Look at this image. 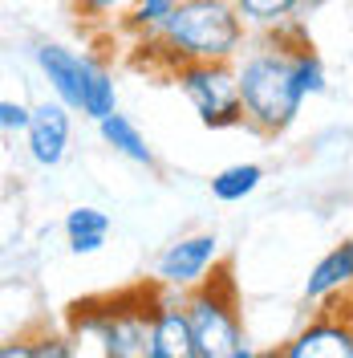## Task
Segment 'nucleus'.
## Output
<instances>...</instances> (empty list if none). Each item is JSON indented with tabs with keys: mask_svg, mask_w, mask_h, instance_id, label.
I'll list each match as a JSON object with an SVG mask.
<instances>
[{
	"mask_svg": "<svg viewBox=\"0 0 353 358\" xmlns=\"http://www.w3.org/2000/svg\"><path fill=\"white\" fill-rule=\"evenodd\" d=\"M93 57L98 53H77L66 41H37L33 45V66L41 73V82L49 86V94L57 102H66L69 110H82Z\"/></svg>",
	"mask_w": 353,
	"mask_h": 358,
	"instance_id": "nucleus-8",
	"label": "nucleus"
},
{
	"mask_svg": "<svg viewBox=\"0 0 353 358\" xmlns=\"http://www.w3.org/2000/svg\"><path fill=\"white\" fill-rule=\"evenodd\" d=\"M33 355L37 358H86L82 346H77V338L69 330H49V326L33 334Z\"/></svg>",
	"mask_w": 353,
	"mask_h": 358,
	"instance_id": "nucleus-19",
	"label": "nucleus"
},
{
	"mask_svg": "<svg viewBox=\"0 0 353 358\" xmlns=\"http://www.w3.org/2000/svg\"><path fill=\"white\" fill-rule=\"evenodd\" d=\"M61 228H66V245L73 257H93V252H102L106 241H110V216L102 208H93V203L69 208Z\"/></svg>",
	"mask_w": 353,
	"mask_h": 358,
	"instance_id": "nucleus-12",
	"label": "nucleus"
},
{
	"mask_svg": "<svg viewBox=\"0 0 353 358\" xmlns=\"http://www.w3.org/2000/svg\"><path fill=\"white\" fill-rule=\"evenodd\" d=\"M296 78H301V90L309 94V98H317V94H325V62H321V53L313 49V45H305V49H296Z\"/></svg>",
	"mask_w": 353,
	"mask_h": 358,
	"instance_id": "nucleus-20",
	"label": "nucleus"
},
{
	"mask_svg": "<svg viewBox=\"0 0 353 358\" xmlns=\"http://www.w3.org/2000/svg\"><path fill=\"white\" fill-rule=\"evenodd\" d=\"M232 358H285V355H280V346H276V350H256V346H243L240 355H232Z\"/></svg>",
	"mask_w": 353,
	"mask_h": 358,
	"instance_id": "nucleus-23",
	"label": "nucleus"
},
{
	"mask_svg": "<svg viewBox=\"0 0 353 358\" xmlns=\"http://www.w3.org/2000/svg\"><path fill=\"white\" fill-rule=\"evenodd\" d=\"M163 285H130L118 293L77 297L66 310V330L89 358H147Z\"/></svg>",
	"mask_w": 353,
	"mask_h": 358,
	"instance_id": "nucleus-2",
	"label": "nucleus"
},
{
	"mask_svg": "<svg viewBox=\"0 0 353 358\" xmlns=\"http://www.w3.org/2000/svg\"><path fill=\"white\" fill-rule=\"evenodd\" d=\"M353 293V236L333 245L305 277V301L309 306H329Z\"/></svg>",
	"mask_w": 353,
	"mask_h": 358,
	"instance_id": "nucleus-11",
	"label": "nucleus"
},
{
	"mask_svg": "<svg viewBox=\"0 0 353 358\" xmlns=\"http://www.w3.org/2000/svg\"><path fill=\"white\" fill-rule=\"evenodd\" d=\"M29 127H33V106L21 98H4L0 102V131L17 138V134H29Z\"/></svg>",
	"mask_w": 353,
	"mask_h": 358,
	"instance_id": "nucleus-21",
	"label": "nucleus"
},
{
	"mask_svg": "<svg viewBox=\"0 0 353 358\" xmlns=\"http://www.w3.org/2000/svg\"><path fill=\"white\" fill-rule=\"evenodd\" d=\"M321 4H325V0H305V8H301V17H305V21H309V13H317V8H321Z\"/></svg>",
	"mask_w": 353,
	"mask_h": 358,
	"instance_id": "nucleus-24",
	"label": "nucleus"
},
{
	"mask_svg": "<svg viewBox=\"0 0 353 358\" xmlns=\"http://www.w3.org/2000/svg\"><path fill=\"white\" fill-rule=\"evenodd\" d=\"M187 317L195 326L203 358H232L248 346L243 317H240V297H236V281H232V268L227 265H220L203 285H195L187 293Z\"/></svg>",
	"mask_w": 353,
	"mask_h": 358,
	"instance_id": "nucleus-4",
	"label": "nucleus"
},
{
	"mask_svg": "<svg viewBox=\"0 0 353 358\" xmlns=\"http://www.w3.org/2000/svg\"><path fill=\"white\" fill-rule=\"evenodd\" d=\"M220 268V236L216 232H191L167 245L155 261V281L163 289L191 293Z\"/></svg>",
	"mask_w": 353,
	"mask_h": 358,
	"instance_id": "nucleus-6",
	"label": "nucleus"
},
{
	"mask_svg": "<svg viewBox=\"0 0 353 358\" xmlns=\"http://www.w3.org/2000/svg\"><path fill=\"white\" fill-rule=\"evenodd\" d=\"M147 358H203L195 326L187 317V293L163 289V301H158V313H155V330H151V355Z\"/></svg>",
	"mask_w": 353,
	"mask_h": 358,
	"instance_id": "nucleus-10",
	"label": "nucleus"
},
{
	"mask_svg": "<svg viewBox=\"0 0 353 358\" xmlns=\"http://www.w3.org/2000/svg\"><path fill=\"white\" fill-rule=\"evenodd\" d=\"M260 183H264V167L260 163H232V167H223V171L211 176V196L220 203H240Z\"/></svg>",
	"mask_w": 353,
	"mask_h": 358,
	"instance_id": "nucleus-17",
	"label": "nucleus"
},
{
	"mask_svg": "<svg viewBox=\"0 0 353 358\" xmlns=\"http://www.w3.org/2000/svg\"><path fill=\"white\" fill-rule=\"evenodd\" d=\"M0 358H37L33 355V334H13L0 346Z\"/></svg>",
	"mask_w": 353,
	"mask_h": 358,
	"instance_id": "nucleus-22",
	"label": "nucleus"
},
{
	"mask_svg": "<svg viewBox=\"0 0 353 358\" xmlns=\"http://www.w3.org/2000/svg\"><path fill=\"white\" fill-rule=\"evenodd\" d=\"M236 73H240L243 127H252L264 138H276L301 118V106L309 94L301 90V78H296V53L256 33L236 57Z\"/></svg>",
	"mask_w": 353,
	"mask_h": 358,
	"instance_id": "nucleus-3",
	"label": "nucleus"
},
{
	"mask_svg": "<svg viewBox=\"0 0 353 358\" xmlns=\"http://www.w3.org/2000/svg\"><path fill=\"white\" fill-rule=\"evenodd\" d=\"M252 41L232 0H179L175 17L151 41H130V62L138 69L175 73L191 62H236Z\"/></svg>",
	"mask_w": 353,
	"mask_h": 358,
	"instance_id": "nucleus-1",
	"label": "nucleus"
},
{
	"mask_svg": "<svg viewBox=\"0 0 353 358\" xmlns=\"http://www.w3.org/2000/svg\"><path fill=\"white\" fill-rule=\"evenodd\" d=\"M77 114L89 118V122H102V118L118 114V82H114V69L102 53L93 57V69H89V82H86V98H82V110Z\"/></svg>",
	"mask_w": 353,
	"mask_h": 358,
	"instance_id": "nucleus-15",
	"label": "nucleus"
},
{
	"mask_svg": "<svg viewBox=\"0 0 353 358\" xmlns=\"http://www.w3.org/2000/svg\"><path fill=\"white\" fill-rule=\"evenodd\" d=\"M69 8H73V17H77V24L86 33H93V37H118L126 17H130L134 0H69Z\"/></svg>",
	"mask_w": 353,
	"mask_h": 358,
	"instance_id": "nucleus-14",
	"label": "nucleus"
},
{
	"mask_svg": "<svg viewBox=\"0 0 353 358\" xmlns=\"http://www.w3.org/2000/svg\"><path fill=\"white\" fill-rule=\"evenodd\" d=\"M175 8H179V0H134L130 17H126L118 37H126V41H151V37H158L167 29V21L175 17Z\"/></svg>",
	"mask_w": 353,
	"mask_h": 358,
	"instance_id": "nucleus-16",
	"label": "nucleus"
},
{
	"mask_svg": "<svg viewBox=\"0 0 353 358\" xmlns=\"http://www.w3.org/2000/svg\"><path fill=\"white\" fill-rule=\"evenodd\" d=\"M69 138H73V110L57 98H45L41 106H33V127L24 134V151L37 167H57L69 155Z\"/></svg>",
	"mask_w": 353,
	"mask_h": 358,
	"instance_id": "nucleus-9",
	"label": "nucleus"
},
{
	"mask_svg": "<svg viewBox=\"0 0 353 358\" xmlns=\"http://www.w3.org/2000/svg\"><path fill=\"white\" fill-rule=\"evenodd\" d=\"M93 127H98V138L110 147L114 155H122L126 163H138V167H155V151H151L147 134L138 131L122 110L110 114V118H102V122H93Z\"/></svg>",
	"mask_w": 353,
	"mask_h": 358,
	"instance_id": "nucleus-13",
	"label": "nucleus"
},
{
	"mask_svg": "<svg viewBox=\"0 0 353 358\" xmlns=\"http://www.w3.org/2000/svg\"><path fill=\"white\" fill-rule=\"evenodd\" d=\"M232 4L252 33H268L288 17H301V8H305V0H232Z\"/></svg>",
	"mask_w": 353,
	"mask_h": 358,
	"instance_id": "nucleus-18",
	"label": "nucleus"
},
{
	"mask_svg": "<svg viewBox=\"0 0 353 358\" xmlns=\"http://www.w3.org/2000/svg\"><path fill=\"white\" fill-rule=\"evenodd\" d=\"M179 94L195 110L199 127L207 131H232L243 127V98H240V73L236 62H191L171 73Z\"/></svg>",
	"mask_w": 353,
	"mask_h": 358,
	"instance_id": "nucleus-5",
	"label": "nucleus"
},
{
	"mask_svg": "<svg viewBox=\"0 0 353 358\" xmlns=\"http://www.w3.org/2000/svg\"><path fill=\"white\" fill-rule=\"evenodd\" d=\"M280 355L285 358H353V301L341 297L337 310L333 306L317 310L288 342H280Z\"/></svg>",
	"mask_w": 353,
	"mask_h": 358,
	"instance_id": "nucleus-7",
	"label": "nucleus"
}]
</instances>
